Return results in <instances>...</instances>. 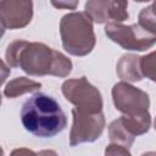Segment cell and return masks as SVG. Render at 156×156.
<instances>
[{"instance_id":"cell-1","label":"cell","mask_w":156,"mask_h":156,"mask_svg":"<svg viewBox=\"0 0 156 156\" xmlns=\"http://www.w3.org/2000/svg\"><path fill=\"white\" fill-rule=\"evenodd\" d=\"M6 60L11 66H20L26 73L33 76L56 74L65 77L72 69V62L62 54L44 44L13 41L6 51Z\"/></svg>"},{"instance_id":"cell-2","label":"cell","mask_w":156,"mask_h":156,"mask_svg":"<svg viewBox=\"0 0 156 156\" xmlns=\"http://www.w3.org/2000/svg\"><path fill=\"white\" fill-rule=\"evenodd\" d=\"M21 121L27 132L39 138H52L67 126L60 104L50 95L37 93L21 108Z\"/></svg>"},{"instance_id":"cell-3","label":"cell","mask_w":156,"mask_h":156,"mask_svg":"<svg viewBox=\"0 0 156 156\" xmlns=\"http://www.w3.org/2000/svg\"><path fill=\"white\" fill-rule=\"evenodd\" d=\"M61 37L66 51L73 55H87L95 44L91 18L83 12L63 16L61 21Z\"/></svg>"},{"instance_id":"cell-4","label":"cell","mask_w":156,"mask_h":156,"mask_svg":"<svg viewBox=\"0 0 156 156\" xmlns=\"http://www.w3.org/2000/svg\"><path fill=\"white\" fill-rule=\"evenodd\" d=\"M105 33L112 41L119 44L127 50H146L156 43V34L146 30L140 24L122 26L108 23L105 27Z\"/></svg>"},{"instance_id":"cell-5","label":"cell","mask_w":156,"mask_h":156,"mask_svg":"<svg viewBox=\"0 0 156 156\" xmlns=\"http://www.w3.org/2000/svg\"><path fill=\"white\" fill-rule=\"evenodd\" d=\"M62 93L67 100L77 105L76 110L82 112L85 108L88 112H101L102 100L100 93L85 80V77H82L79 80L65 82L62 85Z\"/></svg>"},{"instance_id":"cell-6","label":"cell","mask_w":156,"mask_h":156,"mask_svg":"<svg viewBox=\"0 0 156 156\" xmlns=\"http://www.w3.org/2000/svg\"><path fill=\"white\" fill-rule=\"evenodd\" d=\"M116 108L128 115V117L141 116L147 112L149 96L146 93L126 83H118L112 89Z\"/></svg>"},{"instance_id":"cell-7","label":"cell","mask_w":156,"mask_h":156,"mask_svg":"<svg viewBox=\"0 0 156 156\" xmlns=\"http://www.w3.org/2000/svg\"><path fill=\"white\" fill-rule=\"evenodd\" d=\"M73 128L71 132V146L83 141H94L98 139L104 129V115L101 112L93 116H85L78 110L73 108Z\"/></svg>"},{"instance_id":"cell-8","label":"cell","mask_w":156,"mask_h":156,"mask_svg":"<svg viewBox=\"0 0 156 156\" xmlns=\"http://www.w3.org/2000/svg\"><path fill=\"white\" fill-rule=\"evenodd\" d=\"M127 2H113V1H89L85 4L88 16L98 22L102 23L108 20L124 21L128 18V13L124 11Z\"/></svg>"},{"instance_id":"cell-9","label":"cell","mask_w":156,"mask_h":156,"mask_svg":"<svg viewBox=\"0 0 156 156\" xmlns=\"http://www.w3.org/2000/svg\"><path fill=\"white\" fill-rule=\"evenodd\" d=\"M1 23L2 27L18 28L26 26L32 17V2H10L1 1Z\"/></svg>"},{"instance_id":"cell-10","label":"cell","mask_w":156,"mask_h":156,"mask_svg":"<svg viewBox=\"0 0 156 156\" xmlns=\"http://www.w3.org/2000/svg\"><path fill=\"white\" fill-rule=\"evenodd\" d=\"M40 88V83H35L33 80H28L24 77H20L15 80H12L11 83L7 84V87L4 90V94L9 98H15L18 94L26 93V91H32L34 89Z\"/></svg>"},{"instance_id":"cell-11","label":"cell","mask_w":156,"mask_h":156,"mask_svg":"<svg viewBox=\"0 0 156 156\" xmlns=\"http://www.w3.org/2000/svg\"><path fill=\"white\" fill-rule=\"evenodd\" d=\"M140 68L143 71V76H146L151 80L156 82V51L149 54L147 56L140 57Z\"/></svg>"},{"instance_id":"cell-12","label":"cell","mask_w":156,"mask_h":156,"mask_svg":"<svg viewBox=\"0 0 156 156\" xmlns=\"http://www.w3.org/2000/svg\"><path fill=\"white\" fill-rule=\"evenodd\" d=\"M105 154H106V156H130V154L126 149L117 146V145H110L106 149Z\"/></svg>"},{"instance_id":"cell-13","label":"cell","mask_w":156,"mask_h":156,"mask_svg":"<svg viewBox=\"0 0 156 156\" xmlns=\"http://www.w3.org/2000/svg\"><path fill=\"white\" fill-rule=\"evenodd\" d=\"M11 156H35V154L27 149H17L12 151Z\"/></svg>"},{"instance_id":"cell-14","label":"cell","mask_w":156,"mask_h":156,"mask_svg":"<svg viewBox=\"0 0 156 156\" xmlns=\"http://www.w3.org/2000/svg\"><path fill=\"white\" fill-rule=\"evenodd\" d=\"M141 156H156V152H147V154H144Z\"/></svg>"},{"instance_id":"cell-15","label":"cell","mask_w":156,"mask_h":156,"mask_svg":"<svg viewBox=\"0 0 156 156\" xmlns=\"http://www.w3.org/2000/svg\"><path fill=\"white\" fill-rule=\"evenodd\" d=\"M155 129H156V121H155Z\"/></svg>"}]
</instances>
